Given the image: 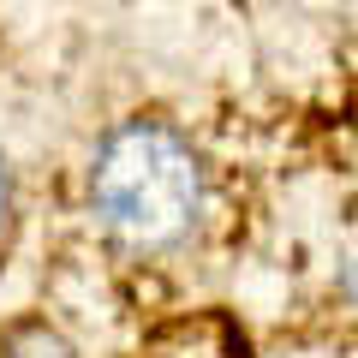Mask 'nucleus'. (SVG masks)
<instances>
[{
	"label": "nucleus",
	"instance_id": "f03ea898",
	"mask_svg": "<svg viewBox=\"0 0 358 358\" xmlns=\"http://www.w3.org/2000/svg\"><path fill=\"white\" fill-rule=\"evenodd\" d=\"M0 358H72V346L60 341L54 329H13L6 341H0Z\"/></svg>",
	"mask_w": 358,
	"mask_h": 358
},
{
	"label": "nucleus",
	"instance_id": "7ed1b4c3",
	"mask_svg": "<svg viewBox=\"0 0 358 358\" xmlns=\"http://www.w3.org/2000/svg\"><path fill=\"white\" fill-rule=\"evenodd\" d=\"M6 215H13V179H6V167H0V227H6Z\"/></svg>",
	"mask_w": 358,
	"mask_h": 358
},
{
	"label": "nucleus",
	"instance_id": "f257e3e1",
	"mask_svg": "<svg viewBox=\"0 0 358 358\" xmlns=\"http://www.w3.org/2000/svg\"><path fill=\"white\" fill-rule=\"evenodd\" d=\"M90 209L114 239L138 251H162L192 233L203 209V167L192 143L162 120H126L108 131L90 167Z\"/></svg>",
	"mask_w": 358,
	"mask_h": 358
}]
</instances>
